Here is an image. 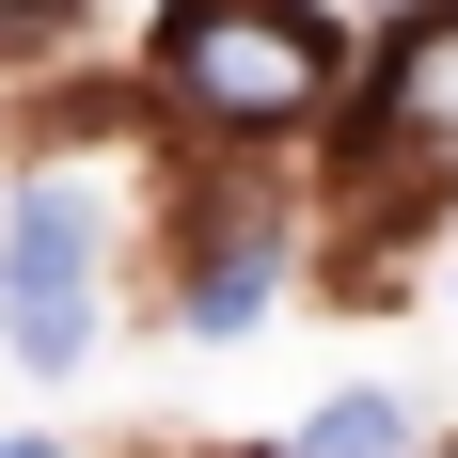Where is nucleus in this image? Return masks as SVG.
<instances>
[{"label": "nucleus", "instance_id": "6", "mask_svg": "<svg viewBox=\"0 0 458 458\" xmlns=\"http://www.w3.org/2000/svg\"><path fill=\"white\" fill-rule=\"evenodd\" d=\"M47 16H80V0H0V47H32Z\"/></svg>", "mask_w": 458, "mask_h": 458}, {"label": "nucleus", "instance_id": "3", "mask_svg": "<svg viewBox=\"0 0 458 458\" xmlns=\"http://www.w3.org/2000/svg\"><path fill=\"white\" fill-rule=\"evenodd\" d=\"M379 142L411 174H458V16H427L395 64H379Z\"/></svg>", "mask_w": 458, "mask_h": 458}, {"label": "nucleus", "instance_id": "1", "mask_svg": "<svg viewBox=\"0 0 458 458\" xmlns=\"http://www.w3.org/2000/svg\"><path fill=\"white\" fill-rule=\"evenodd\" d=\"M158 95L222 142H269L332 95V16H301V0H174L158 16Z\"/></svg>", "mask_w": 458, "mask_h": 458}, {"label": "nucleus", "instance_id": "5", "mask_svg": "<svg viewBox=\"0 0 458 458\" xmlns=\"http://www.w3.org/2000/svg\"><path fill=\"white\" fill-rule=\"evenodd\" d=\"M253 301H269V237H222V269L190 284V332H237Z\"/></svg>", "mask_w": 458, "mask_h": 458}, {"label": "nucleus", "instance_id": "7", "mask_svg": "<svg viewBox=\"0 0 458 458\" xmlns=\"http://www.w3.org/2000/svg\"><path fill=\"white\" fill-rule=\"evenodd\" d=\"M0 458H64V443H0Z\"/></svg>", "mask_w": 458, "mask_h": 458}, {"label": "nucleus", "instance_id": "4", "mask_svg": "<svg viewBox=\"0 0 458 458\" xmlns=\"http://www.w3.org/2000/svg\"><path fill=\"white\" fill-rule=\"evenodd\" d=\"M301 458H411V411H395V395H332V411L301 427Z\"/></svg>", "mask_w": 458, "mask_h": 458}, {"label": "nucleus", "instance_id": "2", "mask_svg": "<svg viewBox=\"0 0 458 458\" xmlns=\"http://www.w3.org/2000/svg\"><path fill=\"white\" fill-rule=\"evenodd\" d=\"M0 332H16L32 379H64L80 332H95V206H80L64 174H32L16 222H0Z\"/></svg>", "mask_w": 458, "mask_h": 458}]
</instances>
